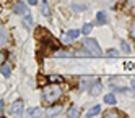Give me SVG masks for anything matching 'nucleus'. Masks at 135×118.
Instances as JSON below:
<instances>
[{"instance_id": "24", "label": "nucleus", "mask_w": 135, "mask_h": 118, "mask_svg": "<svg viewBox=\"0 0 135 118\" xmlns=\"http://www.w3.org/2000/svg\"><path fill=\"white\" fill-rule=\"evenodd\" d=\"M112 89L114 91H119V92H129L127 87H115V86H112Z\"/></svg>"}, {"instance_id": "26", "label": "nucleus", "mask_w": 135, "mask_h": 118, "mask_svg": "<svg viewBox=\"0 0 135 118\" xmlns=\"http://www.w3.org/2000/svg\"><path fill=\"white\" fill-rule=\"evenodd\" d=\"M73 10H85L83 5H73Z\"/></svg>"}, {"instance_id": "8", "label": "nucleus", "mask_w": 135, "mask_h": 118, "mask_svg": "<svg viewBox=\"0 0 135 118\" xmlns=\"http://www.w3.org/2000/svg\"><path fill=\"white\" fill-rule=\"evenodd\" d=\"M78 115H80L78 107H76V105L70 107V110H69V116H70V118H78Z\"/></svg>"}, {"instance_id": "13", "label": "nucleus", "mask_w": 135, "mask_h": 118, "mask_svg": "<svg viewBox=\"0 0 135 118\" xmlns=\"http://www.w3.org/2000/svg\"><path fill=\"white\" fill-rule=\"evenodd\" d=\"M104 102H106V104H111V105L115 104V97H114V94H106V95H104Z\"/></svg>"}, {"instance_id": "1", "label": "nucleus", "mask_w": 135, "mask_h": 118, "mask_svg": "<svg viewBox=\"0 0 135 118\" xmlns=\"http://www.w3.org/2000/svg\"><path fill=\"white\" fill-rule=\"evenodd\" d=\"M42 95H44L46 102H49V104H54L55 100H59V97L62 95V89H60L59 86H55V84L46 86L44 89H42Z\"/></svg>"}, {"instance_id": "19", "label": "nucleus", "mask_w": 135, "mask_h": 118, "mask_svg": "<svg viewBox=\"0 0 135 118\" xmlns=\"http://www.w3.org/2000/svg\"><path fill=\"white\" fill-rule=\"evenodd\" d=\"M49 81H51V83H60L62 78H60L59 74H52V76H49Z\"/></svg>"}, {"instance_id": "27", "label": "nucleus", "mask_w": 135, "mask_h": 118, "mask_svg": "<svg viewBox=\"0 0 135 118\" xmlns=\"http://www.w3.org/2000/svg\"><path fill=\"white\" fill-rule=\"evenodd\" d=\"M28 2H30V5H36V3H37V0H28Z\"/></svg>"}, {"instance_id": "28", "label": "nucleus", "mask_w": 135, "mask_h": 118, "mask_svg": "<svg viewBox=\"0 0 135 118\" xmlns=\"http://www.w3.org/2000/svg\"><path fill=\"white\" fill-rule=\"evenodd\" d=\"M132 87H133V91H135V79H132Z\"/></svg>"}, {"instance_id": "14", "label": "nucleus", "mask_w": 135, "mask_h": 118, "mask_svg": "<svg viewBox=\"0 0 135 118\" xmlns=\"http://www.w3.org/2000/svg\"><path fill=\"white\" fill-rule=\"evenodd\" d=\"M60 110H62L60 107H55V109H52V107H51V109H47V110H46V115H47V116H51V115H57Z\"/></svg>"}, {"instance_id": "2", "label": "nucleus", "mask_w": 135, "mask_h": 118, "mask_svg": "<svg viewBox=\"0 0 135 118\" xmlns=\"http://www.w3.org/2000/svg\"><path fill=\"white\" fill-rule=\"evenodd\" d=\"M83 47L88 50L93 57H101L103 55V52H101V49H99V45H98V42L94 41V39H90V37H86L85 41H83Z\"/></svg>"}, {"instance_id": "15", "label": "nucleus", "mask_w": 135, "mask_h": 118, "mask_svg": "<svg viewBox=\"0 0 135 118\" xmlns=\"http://www.w3.org/2000/svg\"><path fill=\"white\" fill-rule=\"evenodd\" d=\"M54 57H72V53L67 52V50H59V49H57L55 53H54Z\"/></svg>"}, {"instance_id": "25", "label": "nucleus", "mask_w": 135, "mask_h": 118, "mask_svg": "<svg viewBox=\"0 0 135 118\" xmlns=\"http://www.w3.org/2000/svg\"><path fill=\"white\" fill-rule=\"evenodd\" d=\"M130 34H132V37H135V21H133V24L130 28Z\"/></svg>"}, {"instance_id": "12", "label": "nucleus", "mask_w": 135, "mask_h": 118, "mask_svg": "<svg viewBox=\"0 0 135 118\" xmlns=\"http://www.w3.org/2000/svg\"><path fill=\"white\" fill-rule=\"evenodd\" d=\"M91 79H94V78H90V76H83V78H81V86H80V87H81V89H85V87H86V86H88V84L91 83Z\"/></svg>"}, {"instance_id": "7", "label": "nucleus", "mask_w": 135, "mask_h": 118, "mask_svg": "<svg viewBox=\"0 0 135 118\" xmlns=\"http://www.w3.org/2000/svg\"><path fill=\"white\" fill-rule=\"evenodd\" d=\"M99 112H101V107L99 105H94V107H91V109L86 112V116H88V118L90 116H94V115H98Z\"/></svg>"}, {"instance_id": "21", "label": "nucleus", "mask_w": 135, "mask_h": 118, "mask_svg": "<svg viewBox=\"0 0 135 118\" xmlns=\"http://www.w3.org/2000/svg\"><path fill=\"white\" fill-rule=\"evenodd\" d=\"M117 50H114V49H111V50H108V53H106V57H109V58H114V57H117Z\"/></svg>"}, {"instance_id": "23", "label": "nucleus", "mask_w": 135, "mask_h": 118, "mask_svg": "<svg viewBox=\"0 0 135 118\" xmlns=\"http://www.w3.org/2000/svg\"><path fill=\"white\" fill-rule=\"evenodd\" d=\"M115 115H120L119 112H115V110H111V112H106L104 116H115Z\"/></svg>"}, {"instance_id": "10", "label": "nucleus", "mask_w": 135, "mask_h": 118, "mask_svg": "<svg viewBox=\"0 0 135 118\" xmlns=\"http://www.w3.org/2000/svg\"><path fill=\"white\" fill-rule=\"evenodd\" d=\"M41 8H42V15H44V16H49V15H51V10H49V3H47L46 0H44L42 3H41Z\"/></svg>"}, {"instance_id": "5", "label": "nucleus", "mask_w": 135, "mask_h": 118, "mask_svg": "<svg viewBox=\"0 0 135 118\" xmlns=\"http://www.w3.org/2000/svg\"><path fill=\"white\" fill-rule=\"evenodd\" d=\"M13 13H16V15H26L28 10H26L25 2H16V3L13 5Z\"/></svg>"}, {"instance_id": "9", "label": "nucleus", "mask_w": 135, "mask_h": 118, "mask_svg": "<svg viewBox=\"0 0 135 118\" xmlns=\"http://www.w3.org/2000/svg\"><path fill=\"white\" fill-rule=\"evenodd\" d=\"M96 21H98V24H104L106 21H108V18H106V13H104V12H99L98 15H96Z\"/></svg>"}, {"instance_id": "17", "label": "nucleus", "mask_w": 135, "mask_h": 118, "mask_svg": "<svg viewBox=\"0 0 135 118\" xmlns=\"http://www.w3.org/2000/svg\"><path fill=\"white\" fill-rule=\"evenodd\" d=\"M41 109H30L28 110V115H31V116H37V115H41Z\"/></svg>"}, {"instance_id": "20", "label": "nucleus", "mask_w": 135, "mask_h": 118, "mask_svg": "<svg viewBox=\"0 0 135 118\" xmlns=\"http://www.w3.org/2000/svg\"><path fill=\"white\" fill-rule=\"evenodd\" d=\"M0 34H2V41H0V42H2V45L7 42V31H5V28H0Z\"/></svg>"}, {"instance_id": "11", "label": "nucleus", "mask_w": 135, "mask_h": 118, "mask_svg": "<svg viewBox=\"0 0 135 118\" xmlns=\"http://www.w3.org/2000/svg\"><path fill=\"white\" fill-rule=\"evenodd\" d=\"M10 73H12V70H10V65L3 63V65H2V74H3L5 78H8V76H10Z\"/></svg>"}, {"instance_id": "22", "label": "nucleus", "mask_w": 135, "mask_h": 118, "mask_svg": "<svg viewBox=\"0 0 135 118\" xmlns=\"http://www.w3.org/2000/svg\"><path fill=\"white\" fill-rule=\"evenodd\" d=\"M25 24H28V26H31V24H33V21H31V16H30V13H26V15H25Z\"/></svg>"}, {"instance_id": "6", "label": "nucleus", "mask_w": 135, "mask_h": 118, "mask_svg": "<svg viewBox=\"0 0 135 118\" xmlns=\"http://www.w3.org/2000/svg\"><path fill=\"white\" fill-rule=\"evenodd\" d=\"M101 89H103V86H101V83H99V81H96V83L90 87V91H91V94H93V95H98V94L101 92Z\"/></svg>"}, {"instance_id": "16", "label": "nucleus", "mask_w": 135, "mask_h": 118, "mask_svg": "<svg viewBox=\"0 0 135 118\" xmlns=\"http://www.w3.org/2000/svg\"><path fill=\"white\" fill-rule=\"evenodd\" d=\"M91 29H93V24H91V23H86V24L83 26V29H81V33H83V34H90Z\"/></svg>"}, {"instance_id": "18", "label": "nucleus", "mask_w": 135, "mask_h": 118, "mask_svg": "<svg viewBox=\"0 0 135 118\" xmlns=\"http://www.w3.org/2000/svg\"><path fill=\"white\" fill-rule=\"evenodd\" d=\"M120 47H122V50H124L125 53H130V45L125 42V41H120Z\"/></svg>"}, {"instance_id": "4", "label": "nucleus", "mask_w": 135, "mask_h": 118, "mask_svg": "<svg viewBox=\"0 0 135 118\" xmlns=\"http://www.w3.org/2000/svg\"><path fill=\"white\" fill-rule=\"evenodd\" d=\"M80 36V31H76V29H70V31H67L65 34H64V42H72L73 39H76Z\"/></svg>"}, {"instance_id": "3", "label": "nucleus", "mask_w": 135, "mask_h": 118, "mask_svg": "<svg viewBox=\"0 0 135 118\" xmlns=\"http://www.w3.org/2000/svg\"><path fill=\"white\" fill-rule=\"evenodd\" d=\"M10 113H12V115H16V116H20V115L23 113V102H21V100L13 102L12 107H10Z\"/></svg>"}]
</instances>
